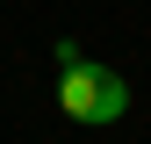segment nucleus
<instances>
[{"label": "nucleus", "mask_w": 151, "mask_h": 144, "mask_svg": "<svg viewBox=\"0 0 151 144\" xmlns=\"http://www.w3.org/2000/svg\"><path fill=\"white\" fill-rule=\"evenodd\" d=\"M58 108L79 130H108V122L129 115V79L101 58H79V65H58Z\"/></svg>", "instance_id": "obj_1"}]
</instances>
